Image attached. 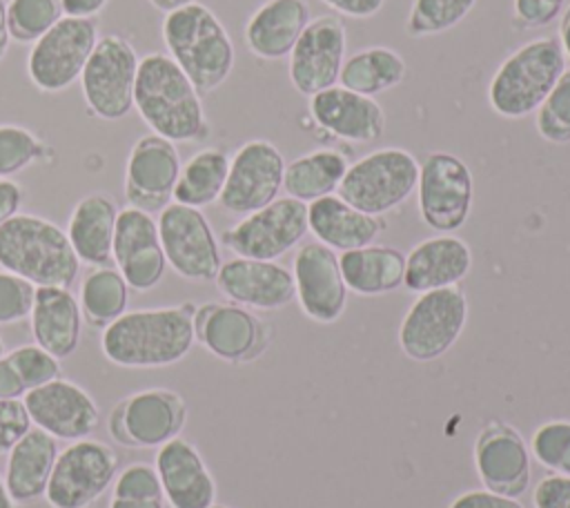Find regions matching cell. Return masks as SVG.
Returning a JSON list of instances; mask_svg holds the SVG:
<instances>
[{
  "mask_svg": "<svg viewBox=\"0 0 570 508\" xmlns=\"http://www.w3.org/2000/svg\"><path fill=\"white\" fill-rule=\"evenodd\" d=\"M474 470L485 490L519 499L530 486V448L505 421L485 423L472 448Z\"/></svg>",
  "mask_w": 570,
  "mask_h": 508,
  "instance_id": "44dd1931",
  "label": "cell"
},
{
  "mask_svg": "<svg viewBox=\"0 0 570 508\" xmlns=\"http://www.w3.org/2000/svg\"><path fill=\"white\" fill-rule=\"evenodd\" d=\"M419 214L441 234H452L470 218L474 203L472 172L450 152H430L419 165Z\"/></svg>",
  "mask_w": 570,
  "mask_h": 508,
  "instance_id": "7c38bea8",
  "label": "cell"
},
{
  "mask_svg": "<svg viewBox=\"0 0 570 508\" xmlns=\"http://www.w3.org/2000/svg\"><path fill=\"white\" fill-rule=\"evenodd\" d=\"M31 428V419L22 399H0V455H7L11 446Z\"/></svg>",
  "mask_w": 570,
  "mask_h": 508,
  "instance_id": "bcb514c9",
  "label": "cell"
},
{
  "mask_svg": "<svg viewBox=\"0 0 570 508\" xmlns=\"http://www.w3.org/2000/svg\"><path fill=\"white\" fill-rule=\"evenodd\" d=\"M111 497L118 499H163V488L158 472L151 463H129L118 470L114 479Z\"/></svg>",
  "mask_w": 570,
  "mask_h": 508,
  "instance_id": "ee69618b",
  "label": "cell"
},
{
  "mask_svg": "<svg viewBox=\"0 0 570 508\" xmlns=\"http://www.w3.org/2000/svg\"><path fill=\"white\" fill-rule=\"evenodd\" d=\"M563 71L566 56L559 38H532L494 69L488 82V105L501 118H525L539 109Z\"/></svg>",
  "mask_w": 570,
  "mask_h": 508,
  "instance_id": "5b68a950",
  "label": "cell"
},
{
  "mask_svg": "<svg viewBox=\"0 0 570 508\" xmlns=\"http://www.w3.org/2000/svg\"><path fill=\"white\" fill-rule=\"evenodd\" d=\"M24 203V187L13 178H0V225L20 214Z\"/></svg>",
  "mask_w": 570,
  "mask_h": 508,
  "instance_id": "681fc988",
  "label": "cell"
},
{
  "mask_svg": "<svg viewBox=\"0 0 570 508\" xmlns=\"http://www.w3.org/2000/svg\"><path fill=\"white\" fill-rule=\"evenodd\" d=\"M118 475L116 450L98 439L71 441L56 457L45 499L51 508H89Z\"/></svg>",
  "mask_w": 570,
  "mask_h": 508,
  "instance_id": "8fae6325",
  "label": "cell"
},
{
  "mask_svg": "<svg viewBox=\"0 0 570 508\" xmlns=\"http://www.w3.org/2000/svg\"><path fill=\"white\" fill-rule=\"evenodd\" d=\"M18 504L11 499V495H9V490H7V486H4V479H2V475H0V508H16Z\"/></svg>",
  "mask_w": 570,
  "mask_h": 508,
  "instance_id": "680465c9",
  "label": "cell"
},
{
  "mask_svg": "<svg viewBox=\"0 0 570 508\" xmlns=\"http://www.w3.org/2000/svg\"><path fill=\"white\" fill-rule=\"evenodd\" d=\"M559 45L563 49V56L570 58V7L561 13V22H559Z\"/></svg>",
  "mask_w": 570,
  "mask_h": 508,
  "instance_id": "9f6ffc18",
  "label": "cell"
},
{
  "mask_svg": "<svg viewBox=\"0 0 570 508\" xmlns=\"http://www.w3.org/2000/svg\"><path fill=\"white\" fill-rule=\"evenodd\" d=\"M285 158L267 138L245 140L229 158V172L218 205L236 216H247L278 198Z\"/></svg>",
  "mask_w": 570,
  "mask_h": 508,
  "instance_id": "2e32d148",
  "label": "cell"
},
{
  "mask_svg": "<svg viewBox=\"0 0 570 508\" xmlns=\"http://www.w3.org/2000/svg\"><path fill=\"white\" fill-rule=\"evenodd\" d=\"M476 0H412L405 33L410 38L439 36L456 27L472 9Z\"/></svg>",
  "mask_w": 570,
  "mask_h": 508,
  "instance_id": "8d00e7d4",
  "label": "cell"
},
{
  "mask_svg": "<svg viewBox=\"0 0 570 508\" xmlns=\"http://www.w3.org/2000/svg\"><path fill=\"white\" fill-rule=\"evenodd\" d=\"M530 455L550 472L570 477V419H550L530 437Z\"/></svg>",
  "mask_w": 570,
  "mask_h": 508,
  "instance_id": "60d3db41",
  "label": "cell"
},
{
  "mask_svg": "<svg viewBox=\"0 0 570 508\" xmlns=\"http://www.w3.org/2000/svg\"><path fill=\"white\" fill-rule=\"evenodd\" d=\"M118 212L116 201L105 192H91L73 205L65 232L80 263L109 265Z\"/></svg>",
  "mask_w": 570,
  "mask_h": 508,
  "instance_id": "4dcf8cb0",
  "label": "cell"
},
{
  "mask_svg": "<svg viewBox=\"0 0 570 508\" xmlns=\"http://www.w3.org/2000/svg\"><path fill=\"white\" fill-rule=\"evenodd\" d=\"M472 270V250L454 234L423 238L405 254L403 285L410 292H430L459 285Z\"/></svg>",
  "mask_w": 570,
  "mask_h": 508,
  "instance_id": "484cf974",
  "label": "cell"
},
{
  "mask_svg": "<svg viewBox=\"0 0 570 508\" xmlns=\"http://www.w3.org/2000/svg\"><path fill=\"white\" fill-rule=\"evenodd\" d=\"M180 165L176 143L154 131L136 138L125 163L127 205L147 214L163 212L174 201Z\"/></svg>",
  "mask_w": 570,
  "mask_h": 508,
  "instance_id": "ac0fdd59",
  "label": "cell"
},
{
  "mask_svg": "<svg viewBox=\"0 0 570 508\" xmlns=\"http://www.w3.org/2000/svg\"><path fill=\"white\" fill-rule=\"evenodd\" d=\"M62 16L60 0H7L9 33L20 45H33Z\"/></svg>",
  "mask_w": 570,
  "mask_h": 508,
  "instance_id": "f35d334b",
  "label": "cell"
},
{
  "mask_svg": "<svg viewBox=\"0 0 570 508\" xmlns=\"http://www.w3.org/2000/svg\"><path fill=\"white\" fill-rule=\"evenodd\" d=\"M229 172V156L218 147H205L191 154L178 172L174 203L203 209L218 203Z\"/></svg>",
  "mask_w": 570,
  "mask_h": 508,
  "instance_id": "d590c367",
  "label": "cell"
},
{
  "mask_svg": "<svg viewBox=\"0 0 570 508\" xmlns=\"http://www.w3.org/2000/svg\"><path fill=\"white\" fill-rule=\"evenodd\" d=\"M154 468L160 479L163 499L171 508H209L216 504V481L198 448L185 437L156 448Z\"/></svg>",
  "mask_w": 570,
  "mask_h": 508,
  "instance_id": "d4e9b609",
  "label": "cell"
},
{
  "mask_svg": "<svg viewBox=\"0 0 570 508\" xmlns=\"http://www.w3.org/2000/svg\"><path fill=\"white\" fill-rule=\"evenodd\" d=\"M534 508H570V477L568 475H548L532 490Z\"/></svg>",
  "mask_w": 570,
  "mask_h": 508,
  "instance_id": "7dc6e473",
  "label": "cell"
},
{
  "mask_svg": "<svg viewBox=\"0 0 570 508\" xmlns=\"http://www.w3.org/2000/svg\"><path fill=\"white\" fill-rule=\"evenodd\" d=\"M468 323V296L461 285L421 292L399 325L401 352L419 363L443 356Z\"/></svg>",
  "mask_w": 570,
  "mask_h": 508,
  "instance_id": "ba28073f",
  "label": "cell"
},
{
  "mask_svg": "<svg viewBox=\"0 0 570 508\" xmlns=\"http://www.w3.org/2000/svg\"><path fill=\"white\" fill-rule=\"evenodd\" d=\"M2 354H4V341L0 339V356H2Z\"/></svg>",
  "mask_w": 570,
  "mask_h": 508,
  "instance_id": "94428289",
  "label": "cell"
},
{
  "mask_svg": "<svg viewBox=\"0 0 570 508\" xmlns=\"http://www.w3.org/2000/svg\"><path fill=\"white\" fill-rule=\"evenodd\" d=\"M134 109L154 134L171 143H198L209 136L200 91L165 51L140 58Z\"/></svg>",
  "mask_w": 570,
  "mask_h": 508,
  "instance_id": "7a4b0ae2",
  "label": "cell"
},
{
  "mask_svg": "<svg viewBox=\"0 0 570 508\" xmlns=\"http://www.w3.org/2000/svg\"><path fill=\"white\" fill-rule=\"evenodd\" d=\"M187 401L171 388H147L116 401L107 430L114 443L129 450L160 448L187 423Z\"/></svg>",
  "mask_w": 570,
  "mask_h": 508,
  "instance_id": "9c48e42d",
  "label": "cell"
},
{
  "mask_svg": "<svg viewBox=\"0 0 570 508\" xmlns=\"http://www.w3.org/2000/svg\"><path fill=\"white\" fill-rule=\"evenodd\" d=\"M209 508H232V506H225V504H212Z\"/></svg>",
  "mask_w": 570,
  "mask_h": 508,
  "instance_id": "91938a15",
  "label": "cell"
},
{
  "mask_svg": "<svg viewBox=\"0 0 570 508\" xmlns=\"http://www.w3.org/2000/svg\"><path fill=\"white\" fill-rule=\"evenodd\" d=\"M341 274L347 292L381 296L399 290L405 279V254L390 245H365L341 252Z\"/></svg>",
  "mask_w": 570,
  "mask_h": 508,
  "instance_id": "1f68e13d",
  "label": "cell"
},
{
  "mask_svg": "<svg viewBox=\"0 0 570 508\" xmlns=\"http://www.w3.org/2000/svg\"><path fill=\"white\" fill-rule=\"evenodd\" d=\"M448 508H523V504H519V499L481 488V490L461 492L450 501Z\"/></svg>",
  "mask_w": 570,
  "mask_h": 508,
  "instance_id": "c3c4849f",
  "label": "cell"
},
{
  "mask_svg": "<svg viewBox=\"0 0 570 508\" xmlns=\"http://www.w3.org/2000/svg\"><path fill=\"white\" fill-rule=\"evenodd\" d=\"M307 232V205L292 196H278L227 227L220 241L236 256L276 261L296 247Z\"/></svg>",
  "mask_w": 570,
  "mask_h": 508,
  "instance_id": "5bb4252c",
  "label": "cell"
},
{
  "mask_svg": "<svg viewBox=\"0 0 570 508\" xmlns=\"http://www.w3.org/2000/svg\"><path fill=\"white\" fill-rule=\"evenodd\" d=\"M347 56V27L338 13H323L309 20L289 51V82L303 96L334 87Z\"/></svg>",
  "mask_w": 570,
  "mask_h": 508,
  "instance_id": "e0dca14e",
  "label": "cell"
},
{
  "mask_svg": "<svg viewBox=\"0 0 570 508\" xmlns=\"http://www.w3.org/2000/svg\"><path fill=\"white\" fill-rule=\"evenodd\" d=\"M109 0H60L65 16H78V18H96Z\"/></svg>",
  "mask_w": 570,
  "mask_h": 508,
  "instance_id": "f5cc1de1",
  "label": "cell"
},
{
  "mask_svg": "<svg viewBox=\"0 0 570 508\" xmlns=\"http://www.w3.org/2000/svg\"><path fill=\"white\" fill-rule=\"evenodd\" d=\"M129 285L116 265L91 267L78 290L82 321L96 330H105L127 312Z\"/></svg>",
  "mask_w": 570,
  "mask_h": 508,
  "instance_id": "e575fe53",
  "label": "cell"
},
{
  "mask_svg": "<svg viewBox=\"0 0 570 508\" xmlns=\"http://www.w3.org/2000/svg\"><path fill=\"white\" fill-rule=\"evenodd\" d=\"M189 2H194V0H149V4L156 7V9L163 11V13H169V11H174V9H178V7H185V4H189Z\"/></svg>",
  "mask_w": 570,
  "mask_h": 508,
  "instance_id": "6f0895ef",
  "label": "cell"
},
{
  "mask_svg": "<svg viewBox=\"0 0 570 508\" xmlns=\"http://www.w3.org/2000/svg\"><path fill=\"white\" fill-rule=\"evenodd\" d=\"M111 261L136 292L154 290L163 281L167 258L160 247L158 223L151 214L131 205L118 212Z\"/></svg>",
  "mask_w": 570,
  "mask_h": 508,
  "instance_id": "7402d4cb",
  "label": "cell"
},
{
  "mask_svg": "<svg viewBox=\"0 0 570 508\" xmlns=\"http://www.w3.org/2000/svg\"><path fill=\"white\" fill-rule=\"evenodd\" d=\"M307 227L318 243L334 252H347L372 245L385 223L379 216L358 212L338 194H330L307 205Z\"/></svg>",
  "mask_w": 570,
  "mask_h": 508,
  "instance_id": "f546056e",
  "label": "cell"
},
{
  "mask_svg": "<svg viewBox=\"0 0 570 508\" xmlns=\"http://www.w3.org/2000/svg\"><path fill=\"white\" fill-rule=\"evenodd\" d=\"M419 183V160L401 147H381L354 160L341 185L338 196L370 216H381L405 203Z\"/></svg>",
  "mask_w": 570,
  "mask_h": 508,
  "instance_id": "8992f818",
  "label": "cell"
},
{
  "mask_svg": "<svg viewBox=\"0 0 570 508\" xmlns=\"http://www.w3.org/2000/svg\"><path fill=\"white\" fill-rule=\"evenodd\" d=\"M309 20L307 0H265L245 22V47L261 60L287 58Z\"/></svg>",
  "mask_w": 570,
  "mask_h": 508,
  "instance_id": "4316f807",
  "label": "cell"
},
{
  "mask_svg": "<svg viewBox=\"0 0 570 508\" xmlns=\"http://www.w3.org/2000/svg\"><path fill=\"white\" fill-rule=\"evenodd\" d=\"M309 116L325 134L354 145L374 143L385 131L383 107L372 96L341 85L309 96Z\"/></svg>",
  "mask_w": 570,
  "mask_h": 508,
  "instance_id": "cb8c5ba5",
  "label": "cell"
},
{
  "mask_svg": "<svg viewBox=\"0 0 570 508\" xmlns=\"http://www.w3.org/2000/svg\"><path fill=\"white\" fill-rule=\"evenodd\" d=\"M4 354L11 361V365L16 368V372H18L27 392L42 385V383H49V381L58 379L60 372H62L60 361L36 343L18 345V348H13L11 352H4Z\"/></svg>",
  "mask_w": 570,
  "mask_h": 508,
  "instance_id": "b9f144b4",
  "label": "cell"
},
{
  "mask_svg": "<svg viewBox=\"0 0 570 508\" xmlns=\"http://www.w3.org/2000/svg\"><path fill=\"white\" fill-rule=\"evenodd\" d=\"M350 163L343 152L332 147L312 149L285 165L283 189L287 196L309 205L338 189Z\"/></svg>",
  "mask_w": 570,
  "mask_h": 508,
  "instance_id": "d6a6232c",
  "label": "cell"
},
{
  "mask_svg": "<svg viewBox=\"0 0 570 508\" xmlns=\"http://www.w3.org/2000/svg\"><path fill=\"white\" fill-rule=\"evenodd\" d=\"M566 0H512V20L519 29H541L561 16Z\"/></svg>",
  "mask_w": 570,
  "mask_h": 508,
  "instance_id": "f6af8a7d",
  "label": "cell"
},
{
  "mask_svg": "<svg viewBox=\"0 0 570 508\" xmlns=\"http://www.w3.org/2000/svg\"><path fill=\"white\" fill-rule=\"evenodd\" d=\"M160 247L178 276L194 283H209L220 270V245L207 216L189 205L169 203L158 212Z\"/></svg>",
  "mask_w": 570,
  "mask_h": 508,
  "instance_id": "4fadbf2b",
  "label": "cell"
},
{
  "mask_svg": "<svg viewBox=\"0 0 570 508\" xmlns=\"http://www.w3.org/2000/svg\"><path fill=\"white\" fill-rule=\"evenodd\" d=\"M27 394L16 368L7 359V354L0 356V399H22Z\"/></svg>",
  "mask_w": 570,
  "mask_h": 508,
  "instance_id": "816d5d0a",
  "label": "cell"
},
{
  "mask_svg": "<svg viewBox=\"0 0 570 508\" xmlns=\"http://www.w3.org/2000/svg\"><path fill=\"white\" fill-rule=\"evenodd\" d=\"M194 336L216 359L240 365L256 361L272 341V328L249 307L209 301L194 310Z\"/></svg>",
  "mask_w": 570,
  "mask_h": 508,
  "instance_id": "9a60e30c",
  "label": "cell"
},
{
  "mask_svg": "<svg viewBox=\"0 0 570 508\" xmlns=\"http://www.w3.org/2000/svg\"><path fill=\"white\" fill-rule=\"evenodd\" d=\"M138 62V51L125 36L105 33L98 38L78 78L82 100L94 118L114 123L134 109Z\"/></svg>",
  "mask_w": 570,
  "mask_h": 508,
  "instance_id": "52a82bcc",
  "label": "cell"
},
{
  "mask_svg": "<svg viewBox=\"0 0 570 508\" xmlns=\"http://www.w3.org/2000/svg\"><path fill=\"white\" fill-rule=\"evenodd\" d=\"M405 58L396 49L372 45L345 56L338 85L374 98L399 87L405 80Z\"/></svg>",
  "mask_w": 570,
  "mask_h": 508,
  "instance_id": "836d02e7",
  "label": "cell"
},
{
  "mask_svg": "<svg viewBox=\"0 0 570 508\" xmlns=\"http://www.w3.org/2000/svg\"><path fill=\"white\" fill-rule=\"evenodd\" d=\"M49 156L51 147L31 129L0 123V178H11L40 160H49Z\"/></svg>",
  "mask_w": 570,
  "mask_h": 508,
  "instance_id": "74e56055",
  "label": "cell"
},
{
  "mask_svg": "<svg viewBox=\"0 0 570 508\" xmlns=\"http://www.w3.org/2000/svg\"><path fill=\"white\" fill-rule=\"evenodd\" d=\"M194 303L125 312L102 330L100 350L118 368H167L183 361L196 343Z\"/></svg>",
  "mask_w": 570,
  "mask_h": 508,
  "instance_id": "6da1fadb",
  "label": "cell"
},
{
  "mask_svg": "<svg viewBox=\"0 0 570 508\" xmlns=\"http://www.w3.org/2000/svg\"><path fill=\"white\" fill-rule=\"evenodd\" d=\"M80 265L67 232L53 221L20 212L0 225V267L36 287H69Z\"/></svg>",
  "mask_w": 570,
  "mask_h": 508,
  "instance_id": "277c9868",
  "label": "cell"
},
{
  "mask_svg": "<svg viewBox=\"0 0 570 508\" xmlns=\"http://www.w3.org/2000/svg\"><path fill=\"white\" fill-rule=\"evenodd\" d=\"M109 508H163V499H109Z\"/></svg>",
  "mask_w": 570,
  "mask_h": 508,
  "instance_id": "db71d44e",
  "label": "cell"
},
{
  "mask_svg": "<svg viewBox=\"0 0 570 508\" xmlns=\"http://www.w3.org/2000/svg\"><path fill=\"white\" fill-rule=\"evenodd\" d=\"M22 403L31 426L45 430L53 439H85L100 423L96 399L82 385L62 377L29 390L22 397Z\"/></svg>",
  "mask_w": 570,
  "mask_h": 508,
  "instance_id": "d6986e66",
  "label": "cell"
},
{
  "mask_svg": "<svg viewBox=\"0 0 570 508\" xmlns=\"http://www.w3.org/2000/svg\"><path fill=\"white\" fill-rule=\"evenodd\" d=\"M214 283L227 301L249 310H281L296 299L292 270L276 261L234 256L220 263Z\"/></svg>",
  "mask_w": 570,
  "mask_h": 508,
  "instance_id": "603a6c76",
  "label": "cell"
},
{
  "mask_svg": "<svg viewBox=\"0 0 570 508\" xmlns=\"http://www.w3.org/2000/svg\"><path fill=\"white\" fill-rule=\"evenodd\" d=\"M29 323L33 343L53 354L58 361L71 356L80 345L82 312L78 296H73L69 287H36Z\"/></svg>",
  "mask_w": 570,
  "mask_h": 508,
  "instance_id": "83f0119b",
  "label": "cell"
},
{
  "mask_svg": "<svg viewBox=\"0 0 570 508\" xmlns=\"http://www.w3.org/2000/svg\"><path fill=\"white\" fill-rule=\"evenodd\" d=\"M165 53L203 94L216 91L232 74L236 51L218 16L194 0L165 13L160 25Z\"/></svg>",
  "mask_w": 570,
  "mask_h": 508,
  "instance_id": "3957f363",
  "label": "cell"
},
{
  "mask_svg": "<svg viewBox=\"0 0 570 508\" xmlns=\"http://www.w3.org/2000/svg\"><path fill=\"white\" fill-rule=\"evenodd\" d=\"M294 292L301 312L316 323H334L347 305V287L338 254L318 241L303 243L292 263Z\"/></svg>",
  "mask_w": 570,
  "mask_h": 508,
  "instance_id": "ffe728a7",
  "label": "cell"
},
{
  "mask_svg": "<svg viewBox=\"0 0 570 508\" xmlns=\"http://www.w3.org/2000/svg\"><path fill=\"white\" fill-rule=\"evenodd\" d=\"M534 127L546 143H570V67H566L557 85L534 111Z\"/></svg>",
  "mask_w": 570,
  "mask_h": 508,
  "instance_id": "ab89813d",
  "label": "cell"
},
{
  "mask_svg": "<svg viewBox=\"0 0 570 508\" xmlns=\"http://www.w3.org/2000/svg\"><path fill=\"white\" fill-rule=\"evenodd\" d=\"M9 45H11V33L7 25V2L0 0V60L7 56Z\"/></svg>",
  "mask_w": 570,
  "mask_h": 508,
  "instance_id": "11a10c76",
  "label": "cell"
},
{
  "mask_svg": "<svg viewBox=\"0 0 570 508\" xmlns=\"http://www.w3.org/2000/svg\"><path fill=\"white\" fill-rule=\"evenodd\" d=\"M33 299V283L0 267V325H13L29 319Z\"/></svg>",
  "mask_w": 570,
  "mask_h": 508,
  "instance_id": "7bdbcfd3",
  "label": "cell"
},
{
  "mask_svg": "<svg viewBox=\"0 0 570 508\" xmlns=\"http://www.w3.org/2000/svg\"><path fill=\"white\" fill-rule=\"evenodd\" d=\"M98 38L96 18L62 16L27 53V76L33 87L45 94L71 87L80 78Z\"/></svg>",
  "mask_w": 570,
  "mask_h": 508,
  "instance_id": "30bf717a",
  "label": "cell"
},
{
  "mask_svg": "<svg viewBox=\"0 0 570 508\" xmlns=\"http://www.w3.org/2000/svg\"><path fill=\"white\" fill-rule=\"evenodd\" d=\"M321 2L327 4L334 13L356 18V20L376 16L385 4V0H321Z\"/></svg>",
  "mask_w": 570,
  "mask_h": 508,
  "instance_id": "f907efd6",
  "label": "cell"
},
{
  "mask_svg": "<svg viewBox=\"0 0 570 508\" xmlns=\"http://www.w3.org/2000/svg\"><path fill=\"white\" fill-rule=\"evenodd\" d=\"M58 452V439L36 426L11 446L2 479L16 504H29L45 497Z\"/></svg>",
  "mask_w": 570,
  "mask_h": 508,
  "instance_id": "f1b7e54d",
  "label": "cell"
}]
</instances>
